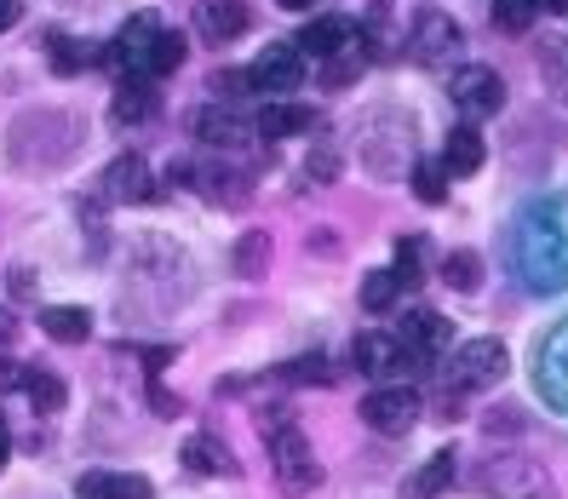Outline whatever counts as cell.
Returning <instances> with one entry per match:
<instances>
[{
    "mask_svg": "<svg viewBox=\"0 0 568 499\" xmlns=\"http://www.w3.org/2000/svg\"><path fill=\"white\" fill-rule=\"evenodd\" d=\"M517 271L540 293L568 282V202H546L523 218V264Z\"/></svg>",
    "mask_w": 568,
    "mask_h": 499,
    "instance_id": "obj_1",
    "label": "cell"
},
{
    "mask_svg": "<svg viewBox=\"0 0 568 499\" xmlns=\"http://www.w3.org/2000/svg\"><path fill=\"white\" fill-rule=\"evenodd\" d=\"M258 425H264V442H271L276 482H282L287 493H311V488L322 482V465H316V454H311V437H305L293 419H282L276 408H264Z\"/></svg>",
    "mask_w": 568,
    "mask_h": 499,
    "instance_id": "obj_2",
    "label": "cell"
},
{
    "mask_svg": "<svg viewBox=\"0 0 568 499\" xmlns=\"http://www.w3.org/2000/svg\"><path fill=\"white\" fill-rule=\"evenodd\" d=\"M477 488L494 499H557L551 471L528 454H494L488 465H477Z\"/></svg>",
    "mask_w": 568,
    "mask_h": 499,
    "instance_id": "obj_3",
    "label": "cell"
},
{
    "mask_svg": "<svg viewBox=\"0 0 568 499\" xmlns=\"http://www.w3.org/2000/svg\"><path fill=\"white\" fill-rule=\"evenodd\" d=\"M351 356H356V368L374 379V385H403L419 361H425L414 345L396 339V333H362V339L351 345Z\"/></svg>",
    "mask_w": 568,
    "mask_h": 499,
    "instance_id": "obj_4",
    "label": "cell"
},
{
    "mask_svg": "<svg viewBox=\"0 0 568 499\" xmlns=\"http://www.w3.org/2000/svg\"><path fill=\"white\" fill-rule=\"evenodd\" d=\"M362 425L379 437H403L419 425V390L414 385H374L362 396Z\"/></svg>",
    "mask_w": 568,
    "mask_h": 499,
    "instance_id": "obj_5",
    "label": "cell"
},
{
    "mask_svg": "<svg viewBox=\"0 0 568 499\" xmlns=\"http://www.w3.org/2000/svg\"><path fill=\"white\" fill-rule=\"evenodd\" d=\"M506 368H511L506 345H499V339H471L448 361V385L454 390H494L499 379H506Z\"/></svg>",
    "mask_w": 568,
    "mask_h": 499,
    "instance_id": "obj_6",
    "label": "cell"
},
{
    "mask_svg": "<svg viewBox=\"0 0 568 499\" xmlns=\"http://www.w3.org/2000/svg\"><path fill=\"white\" fill-rule=\"evenodd\" d=\"M448 98L459 104V115L483 121V115L506 110V81H499V70H488V63H465V70H454V81H448Z\"/></svg>",
    "mask_w": 568,
    "mask_h": 499,
    "instance_id": "obj_7",
    "label": "cell"
},
{
    "mask_svg": "<svg viewBox=\"0 0 568 499\" xmlns=\"http://www.w3.org/2000/svg\"><path fill=\"white\" fill-rule=\"evenodd\" d=\"M459 47H465V35H459V23L448 18V12H419L414 18V35H408V58L414 63H430V70H437V63H448V58H459Z\"/></svg>",
    "mask_w": 568,
    "mask_h": 499,
    "instance_id": "obj_8",
    "label": "cell"
},
{
    "mask_svg": "<svg viewBox=\"0 0 568 499\" xmlns=\"http://www.w3.org/2000/svg\"><path fill=\"white\" fill-rule=\"evenodd\" d=\"M190 23H195V35H202L207 47H230L236 35L253 29V12H247V0H202Z\"/></svg>",
    "mask_w": 568,
    "mask_h": 499,
    "instance_id": "obj_9",
    "label": "cell"
},
{
    "mask_svg": "<svg viewBox=\"0 0 568 499\" xmlns=\"http://www.w3.org/2000/svg\"><path fill=\"white\" fill-rule=\"evenodd\" d=\"M190 184L207 195V202H224V207H242L253 195V173H242V166H224V161H207V166H184Z\"/></svg>",
    "mask_w": 568,
    "mask_h": 499,
    "instance_id": "obj_10",
    "label": "cell"
},
{
    "mask_svg": "<svg viewBox=\"0 0 568 499\" xmlns=\"http://www.w3.org/2000/svg\"><path fill=\"white\" fill-rule=\"evenodd\" d=\"M195 139H202L207 150H247L253 139V126L236 115V110H224V104H207V110H195Z\"/></svg>",
    "mask_w": 568,
    "mask_h": 499,
    "instance_id": "obj_11",
    "label": "cell"
},
{
    "mask_svg": "<svg viewBox=\"0 0 568 499\" xmlns=\"http://www.w3.org/2000/svg\"><path fill=\"white\" fill-rule=\"evenodd\" d=\"M104 195L110 202H150L155 195V173L144 155H115L110 173H104Z\"/></svg>",
    "mask_w": 568,
    "mask_h": 499,
    "instance_id": "obj_12",
    "label": "cell"
},
{
    "mask_svg": "<svg viewBox=\"0 0 568 499\" xmlns=\"http://www.w3.org/2000/svg\"><path fill=\"white\" fill-rule=\"evenodd\" d=\"M298 81H305V58H298V47H264L258 63H253V86L258 92H293Z\"/></svg>",
    "mask_w": 568,
    "mask_h": 499,
    "instance_id": "obj_13",
    "label": "cell"
},
{
    "mask_svg": "<svg viewBox=\"0 0 568 499\" xmlns=\"http://www.w3.org/2000/svg\"><path fill=\"white\" fill-rule=\"evenodd\" d=\"M356 35H362V23H351V18H316L305 35H298V58H339V52H351L356 47Z\"/></svg>",
    "mask_w": 568,
    "mask_h": 499,
    "instance_id": "obj_14",
    "label": "cell"
},
{
    "mask_svg": "<svg viewBox=\"0 0 568 499\" xmlns=\"http://www.w3.org/2000/svg\"><path fill=\"white\" fill-rule=\"evenodd\" d=\"M155 81L150 75H121V86H115V98H110V115H115V126H139V121H150L155 115Z\"/></svg>",
    "mask_w": 568,
    "mask_h": 499,
    "instance_id": "obj_15",
    "label": "cell"
},
{
    "mask_svg": "<svg viewBox=\"0 0 568 499\" xmlns=\"http://www.w3.org/2000/svg\"><path fill=\"white\" fill-rule=\"evenodd\" d=\"M179 459H184V471H195V477H236V454H230L219 437H207V430H195Z\"/></svg>",
    "mask_w": 568,
    "mask_h": 499,
    "instance_id": "obj_16",
    "label": "cell"
},
{
    "mask_svg": "<svg viewBox=\"0 0 568 499\" xmlns=\"http://www.w3.org/2000/svg\"><path fill=\"white\" fill-rule=\"evenodd\" d=\"M540 390L551 396L557 408H568V322L546 339V356H540Z\"/></svg>",
    "mask_w": 568,
    "mask_h": 499,
    "instance_id": "obj_17",
    "label": "cell"
},
{
    "mask_svg": "<svg viewBox=\"0 0 568 499\" xmlns=\"http://www.w3.org/2000/svg\"><path fill=\"white\" fill-rule=\"evenodd\" d=\"M311 126H316V110L287 104V98H276V104L258 110V132H264V139H293V132H311Z\"/></svg>",
    "mask_w": 568,
    "mask_h": 499,
    "instance_id": "obj_18",
    "label": "cell"
},
{
    "mask_svg": "<svg viewBox=\"0 0 568 499\" xmlns=\"http://www.w3.org/2000/svg\"><path fill=\"white\" fill-rule=\"evenodd\" d=\"M448 339H454L448 316H437V310H408V322H403V345H414L419 356H430V350H443Z\"/></svg>",
    "mask_w": 568,
    "mask_h": 499,
    "instance_id": "obj_19",
    "label": "cell"
},
{
    "mask_svg": "<svg viewBox=\"0 0 568 499\" xmlns=\"http://www.w3.org/2000/svg\"><path fill=\"white\" fill-rule=\"evenodd\" d=\"M488 161V144L477 126H454L448 132V150H443V173H477V166Z\"/></svg>",
    "mask_w": 568,
    "mask_h": 499,
    "instance_id": "obj_20",
    "label": "cell"
},
{
    "mask_svg": "<svg viewBox=\"0 0 568 499\" xmlns=\"http://www.w3.org/2000/svg\"><path fill=\"white\" fill-rule=\"evenodd\" d=\"M81 499H150V482L144 477H115V471H87L75 482Z\"/></svg>",
    "mask_w": 568,
    "mask_h": 499,
    "instance_id": "obj_21",
    "label": "cell"
},
{
    "mask_svg": "<svg viewBox=\"0 0 568 499\" xmlns=\"http://www.w3.org/2000/svg\"><path fill=\"white\" fill-rule=\"evenodd\" d=\"M448 482H454V448H437L408 477V499H437V493H448Z\"/></svg>",
    "mask_w": 568,
    "mask_h": 499,
    "instance_id": "obj_22",
    "label": "cell"
},
{
    "mask_svg": "<svg viewBox=\"0 0 568 499\" xmlns=\"http://www.w3.org/2000/svg\"><path fill=\"white\" fill-rule=\"evenodd\" d=\"M41 327H47V339L81 345L87 333H92V316H87L81 305H58V310H41Z\"/></svg>",
    "mask_w": 568,
    "mask_h": 499,
    "instance_id": "obj_23",
    "label": "cell"
},
{
    "mask_svg": "<svg viewBox=\"0 0 568 499\" xmlns=\"http://www.w3.org/2000/svg\"><path fill=\"white\" fill-rule=\"evenodd\" d=\"M264 271H271V236H264V230H247V236L236 242V276L258 282Z\"/></svg>",
    "mask_w": 568,
    "mask_h": 499,
    "instance_id": "obj_24",
    "label": "cell"
},
{
    "mask_svg": "<svg viewBox=\"0 0 568 499\" xmlns=\"http://www.w3.org/2000/svg\"><path fill=\"white\" fill-rule=\"evenodd\" d=\"M443 282H448L454 293H477V287H483V258H477L471 247L448 253V258H443Z\"/></svg>",
    "mask_w": 568,
    "mask_h": 499,
    "instance_id": "obj_25",
    "label": "cell"
},
{
    "mask_svg": "<svg viewBox=\"0 0 568 499\" xmlns=\"http://www.w3.org/2000/svg\"><path fill=\"white\" fill-rule=\"evenodd\" d=\"M179 63H184V35H173V29H161L155 47H150V58H144V75H150V81H161V75H173Z\"/></svg>",
    "mask_w": 568,
    "mask_h": 499,
    "instance_id": "obj_26",
    "label": "cell"
},
{
    "mask_svg": "<svg viewBox=\"0 0 568 499\" xmlns=\"http://www.w3.org/2000/svg\"><path fill=\"white\" fill-rule=\"evenodd\" d=\"M408 173H414L408 184H414V195H419L425 207H437V202H448V173H443V161H414Z\"/></svg>",
    "mask_w": 568,
    "mask_h": 499,
    "instance_id": "obj_27",
    "label": "cell"
},
{
    "mask_svg": "<svg viewBox=\"0 0 568 499\" xmlns=\"http://www.w3.org/2000/svg\"><path fill=\"white\" fill-rule=\"evenodd\" d=\"M408 287L396 282V271H374L362 282V310H396V298H403Z\"/></svg>",
    "mask_w": 568,
    "mask_h": 499,
    "instance_id": "obj_28",
    "label": "cell"
},
{
    "mask_svg": "<svg viewBox=\"0 0 568 499\" xmlns=\"http://www.w3.org/2000/svg\"><path fill=\"white\" fill-rule=\"evenodd\" d=\"M23 390H29V403H36L41 414H58V408H63V379H58V374L29 368V374H23Z\"/></svg>",
    "mask_w": 568,
    "mask_h": 499,
    "instance_id": "obj_29",
    "label": "cell"
},
{
    "mask_svg": "<svg viewBox=\"0 0 568 499\" xmlns=\"http://www.w3.org/2000/svg\"><path fill=\"white\" fill-rule=\"evenodd\" d=\"M282 379H293V385H327L333 379V356H322V350L298 356V361H287V368H282Z\"/></svg>",
    "mask_w": 568,
    "mask_h": 499,
    "instance_id": "obj_30",
    "label": "cell"
},
{
    "mask_svg": "<svg viewBox=\"0 0 568 499\" xmlns=\"http://www.w3.org/2000/svg\"><path fill=\"white\" fill-rule=\"evenodd\" d=\"M534 18H540V0H494V23L511 29V35H523Z\"/></svg>",
    "mask_w": 568,
    "mask_h": 499,
    "instance_id": "obj_31",
    "label": "cell"
},
{
    "mask_svg": "<svg viewBox=\"0 0 568 499\" xmlns=\"http://www.w3.org/2000/svg\"><path fill=\"white\" fill-rule=\"evenodd\" d=\"M219 92H224V98H236V92H253V75H242V70H224V75H219Z\"/></svg>",
    "mask_w": 568,
    "mask_h": 499,
    "instance_id": "obj_32",
    "label": "cell"
},
{
    "mask_svg": "<svg viewBox=\"0 0 568 499\" xmlns=\"http://www.w3.org/2000/svg\"><path fill=\"white\" fill-rule=\"evenodd\" d=\"M333 166H339V155H333V150H327V144H322V150H316V155H311V173H316V179H322V184H327V179H333Z\"/></svg>",
    "mask_w": 568,
    "mask_h": 499,
    "instance_id": "obj_33",
    "label": "cell"
},
{
    "mask_svg": "<svg viewBox=\"0 0 568 499\" xmlns=\"http://www.w3.org/2000/svg\"><path fill=\"white\" fill-rule=\"evenodd\" d=\"M12 339H18V310L0 305V345H12Z\"/></svg>",
    "mask_w": 568,
    "mask_h": 499,
    "instance_id": "obj_34",
    "label": "cell"
},
{
    "mask_svg": "<svg viewBox=\"0 0 568 499\" xmlns=\"http://www.w3.org/2000/svg\"><path fill=\"white\" fill-rule=\"evenodd\" d=\"M23 18V0H0V29H18Z\"/></svg>",
    "mask_w": 568,
    "mask_h": 499,
    "instance_id": "obj_35",
    "label": "cell"
},
{
    "mask_svg": "<svg viewBox=\"0 0 568 499\" xmlns=\"http://www.w3.org/2000/svg\"><path fill=\"white\" fill-rule=\"evenodd\" d=\"M7 454H12V430H7V419H0V465H7Z\"/></svg>",
    "mask_w": 568,
    "mask_h": 499,
    "instance_id": "obj_36",
    "label": "cell"
},
{
    "mask_svg": "<svg viewBox=\"0 0 568 499\" xmlns=\"http://www.w3.org/2000/svg\"><path fill=\"white\" fill-rule=\"evenodd\" d=\"M276 7H282V12H311L316 0H276Z\"/></svg>",
    "mask_w": 568,
    "mask_h": 499,
    "instance_id": "obj_37",
    "label": "cell"
},
{
    "mask_svg": "<svg viewBox=\"0 0 568 499\" xmlns=\"http://www.w3.org/2000/svg\"><path fill=\"white\" fill-rule=\"evenodd\" d=\"M540 7H546V12H562V18H568V0H540Z\"/></svg>",
    "mask_w": 568,
    "mask_h": 499,
    "instance_id": "obj_38",
    "label": "cell"
}]
</instances>
